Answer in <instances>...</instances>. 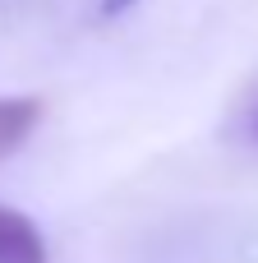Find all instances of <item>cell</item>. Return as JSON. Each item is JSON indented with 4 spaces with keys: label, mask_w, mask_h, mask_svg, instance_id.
I'll return each instance as SVG.
<instances>
[{
    "label": "cell",
    "mask_w": 258,
    "mask_h": 263,
    "mask_svg": "<svg viewBox=\"0 0 258 263\" xmlns=\"http://www.w3.org/2000/svg\"><path fill=\"white\" fill-rule=\"evenodd\" d=\"M37 120H42V102L37 97H0V162L28 143Z\"/></svg>",
    "instance_id": "cell-2"
},
{
    "label": "cell",
    "mask_w": 258,
    "mask_h": 263,
    "mask_svg": "<svg viewBox=\"0 0 258 263\" xmlns=\"http://www.w3.org/2000/svg\"><path fill=\"white\" fill-rule=\"evenodd\" d=\"M0 263H46V240L37 222L0 203Z\"/></svg>",
    "instance_id": "cell-1"
},
{
    "label": "cell",
    "mask_w": 258,
    "mask_h": 263,
    "mask_svg": "<svg viewBox=\"0 0 258 263\" xmlns=\"http://www.w3.org/2000/svg\"><path fill=\"white\" fill-rule=\"evenodd\" d=\"M235 125H240V134H245L249 143H258V88L249 92V102H245V111H240Z\"/></svg>",
    "instance_id": "cell-3"
},
{
    "label": "cell",
    "mask_w": 258,
    "mask_h": 263,
    "mask_svg": "<svg viewBox=\"0 0 258 263\" xmlns=\"http://www.w3.org/2000/svg\"><path fill=\"white\" fill-rule=\"evenodd\" d=\"M129 5H134V0H97V14H102V18H115V14H125Z\"/></svg>",
    "instance_id": "cell-4"
}]
</instances>
